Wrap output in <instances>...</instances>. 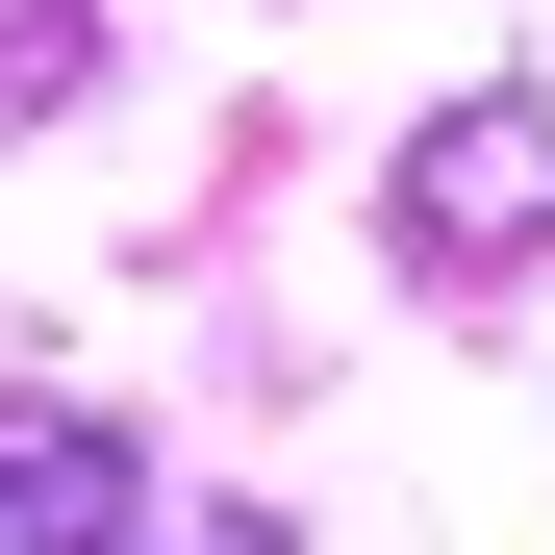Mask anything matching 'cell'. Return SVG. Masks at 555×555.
Masks as SVG:
<instances>
[{
  "label": "cell",
  "instance_id": "6da1fadb",
  "mask_svg": "<svg viewBox=\"0 0 555 555\" xmlns=\"http://www.w3.org/2000/svg\"><path fill=\"white\" fill-rule=\"evenodd\" d=\"M379 228H404V278H530L555 253V102H429Z\"/></svg>",
  "mask_w": 555,
  "mask_h": 555
},
{
  "label": "cell",
  "instance_id": "7a4b0ae2",
  "mask_svg": "<svg viewBox=\"0 0 555 555\" xmlns=\"http://www.w3.org/2000/svg\"><path fill=\"white\" fill-rule=\"evenodd\" d=\"M0 555H152V429L0 404Z\"/></svg>",
  "mask_w": 555,
  "mask_h": 555
},
{
  "label": "cell",
  "instance_id": "3957f363",
  "mask_svg": "<svg viewBox=\"0 0 555 555\" xmlns=\"http://www.w3.org/2000/svg\"><path fill=\"white\" fill-rule=\"evenodd\" d=\"M177 555H278V530H253V505H228V530H177Z\"/></svg>",
  "mask_w": 555,
  "mask_h": 555
}]
</instances>
